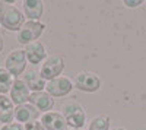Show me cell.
Segmentation results:
<instances>
[{"label":"cell","instance_id":"6da1fadb","mask_svg":"<svg viewBox=\"0 0 146 130\" xmlns=\"http://www.w3.org/2000/svg\"><path fill=\"white\" fill-rule=\"evenodd\" d=\"M25 22V16L21 12V9H18L13 3L0 0V25L5 29L18 32Z\"/></svg>","mask_w":146,"mask_h":130},{"label":"cell","instance_id":"7a4b0ae2","mask_svg":"<svg viewBox=\"0 0 146 130\" xmlns=\"http://www.w3.org/2000/svg\"><path fill=\"white\" fill-rule=\"evenodd\" d=\"M62 114L69 126V129H83L86 121V113L80 104L72 101L62 107Z\"/></svg>","mask_w":146,"mask_h":130},{"label":"cell","instance_id":"3957f363","mask_svg":"<svg viewBox=\"0 0 146 130\" xmlns=\"http://www.w3.org/2000/svg\"><path fill=\"white\" fill-rule=\"evenodd\" d=\"M44 31L45 25L41 21H27L18 31V42L22 45H28L34 41H38Z\"/></svg>","mask_w":146,"mask_h":130},{"label":"cell","instance_id":"277c9868","mask_svg":"<svg viewBox=\"0 0 146 130\" xmlns=\"http://www.w3.org/2000/svg\"><path fill=\"white\" fill-rule=\"evenodd\" d=\"M27 64H28V60H27V56H25L23 48L12 50L5 58V69L15 79H18L23 72H25Z\"/></svg>","mask_w":146,"mask_h":130},{"label":"cell","instance_id":"5b68a950","mask_svg":"<svg viewBox=\"0 0 146 130\" xmlns=\"http://www.w3.org/2000/svg\"><path fill=\"white\" fill-rule=\"evenodd\" d=\"M64 70V60L62 56L58 54H53V56H48L47 60L41 64L40 69V75L42 76L44 80L50 82L56 78H58L62 75V72Z\"/></svg>","mask_w":146,"mask_h":130},{"label":"cell","instance_id":"8992f818","mask_svg":"<svg viewBox=\"0 0 146 130\" xmlns=\"http://www.w3.org/2000/svg\"><path fill=\"white\" fill-rule=\"evenodd\" d=\"M102 85L100 76L94 72H79L73 79V86L82 92H96Z\"/></svg>","mask_w":146,"mask_h":130},{"label":"cell","instance_id":"52a82bcc","mask_svg":"<svg viewBox=\"0 0 146 130\" xmlns=\"http://www.w3.org/2000/svg\"><path fill=\"white\" fill-rule=\"evenodd\" d=\"M73 88H75L73 86V82L69 78L58 76V78H56L50 82H47L45 92L50 94L53 98H63V97L69 95Z\"/></svg>","mask_w":146,"mask_h":130},{"label":"cell","instance_id":"ba28073f","mask_svg":"<svg viewBox=\"0 0 146 130\" xmlns=\"http://www.w3.org/2000/svg\"><path fill=\"white\" fill-rule=\"evenodd\" d=\"M29 95H31V91L28 89V86L25 85V82L22 79H15L13 85H12L10 91H9V98L10 101L16 105H22V104H27L29 101Z\"/></svg>","mask_w":146,"mask_h":130},{"label":"cell","instance_id":"9c48e42d","mask_svg":"<svg viewBox=\"0 0 146 130\" xmlns=\"http://www.w3.org/2000/svg\"><path fill=\"white\" fill-rule=\"evenodd\" d=\"M25 56H27V60L31 64H40L42 62L47 60V50H45V45L38 40V41H34L28 45H25Z\"/></svg>","mask_w":146,"mask_h":130},{"label":"cell","instance_id":"30bf717a","mask_svg":"<svg viewBox=\"0 0 146 130\" xmlns=\"http://www.w3.org/2000/svg\"><path fill=\"white\" fill-rule=\"evenodd\" d=\"M40 121L45 127V130H69V126L64 120L62 113L57 111H48L41 115Z\"/></svg>","mask_w":146,"mask_h":130},{"label":"cell","instance_id":"8fae6325","mask_svg":"<svg viewBox=\"0 0 146 130\" xmlns=\"http://www.w3.org/2000/svg\"><path fill=\"white\" fill-rule=\"evenodd\" d=\"M28 102L32 104L38 111H42V114L51 111L53 107H54V98L50 95V94H47L45 91H41V92H31Z\"/></svg>","mask_w":146,"mask_h":130},{"label":"cell","instance_id":"7c38bea8","mask_svg":"<svg viewBox=\"0 0 146 130\" xmlns=\"http://www.w3.org/2000/svg\"><path fill=\"white\" fill-rule=\"evenodd\" d=\"M38 117H40V111L29 102L15 107V120L21 124H27L29 121L38 120Z\"/></svg>","mask_w":146,"mask_h":130},{"label":"cell","instance_id":"4fadbf2b","mask_svg":"<svg viewBox=\"0 0 146 130\" xmlns=\"http://www.w3.org/2000/svg\"><path fill=\"white\" fill-rule=\"evenodd\" d=\"M22 13L28 21H40L44 15V3L41 0H23Z\"/></svg>","mask_w":146,"mask_h":130},{"label":"cell","instance_id":"5bb4252c","mask_svg":"<svg viewBox=\"0 0 146 130\" xmlns=\"http://www.w3.org/2000/svg\"><path fill=\"white\" fill-rule=\"evenodd\" d=\"M22 80L25 82V85L31 92H41L47 86V80L42 79V76L40 75V70H28L23 75Z\"/></svg>","mask_w":146,"mask_h":130},{"label":"cell","instance_id":"9a60e30c","mask_svg":"<svg viewBox=\"0 0 146 130\" xmlns=\"http://www.w3.org/2000/svg\"><path fill=\"white\" fill-rule=\"evenodd\" d=\"M15 120V104L9 97L0 95V123L9 124Z\"/></svg>","mask_w":146,"mask_h":130},{"label":"cell","instance_id":"2e32d148","mask_svg":"<svg viewBox=\"0 0 146 130\" xmlns=\"http://www.w3.org/2000/svg\"><path fill=\"white\" fill-rule=\"evenodd\" d=\"M13 82H15V78L12 76L5 67H0V95L9 94Z\"/></svg>","mask_w":146,"mask_h":130},{"label":"cell","instance_id":"e0dca14e","mask_svg":"<svg viewBox=\"0 0 146 130\" xmlns=\"http://www.w3.org/2000/svg\"><path fill=\"white\" fill-rule=\"evenodd\" d=\"M110 119L107 115H95L91 120L88 130H110Z\"/></svg>","mask_w":146,"mask_h":130},{"label":"cell","instance_id":"ac0fdd59","mask_svg":"<svg viewBox=\"0 0 146 130\" xmlns=\"http://www.w3.org/2000/svg\"><path fill=\"white\" fill-rule=\"evenodd\" d=\"M23 127H25V130H45L42 123L38 121V120H34V121H29L27 124H23Z\"/></svg>","mask_w":146,"mask_h":130},{"label":"cell","instance_id":"d6986e66","mask_svg":"<svg viewBox=\"0 0 146 130\" xmlns=\"http://www.w3.org/2000/svg\"><path fill=\"white\" fill-rule=\"evenodd\" d=\"M0 130H25V127H23V124H21L18 121H13L9 124H3L0 127Z\"/></svg>","mask_w":146,"mask_h":130},{"label":"cell","instance_id":"ffe728a7","mask_svg":"<svg viewBox=\"0 0 146 130\" xmlns=\"http://www.w3.org/2000/svg\"><path fill=\"white\" fill-rule=\"evenodd\" d=\"M142 3H143L142 0H124V2H123V5H124L126 7H130V9H133V7H139Z\"/></svg>","mask_w":146,"mask_h":130},{"label":"cell","instance_id":"44dd1931","mask_svg":"<svg viewBox=\"0 0 146 130\" xmlns=\"http://www.w3.org/2000/svg\"><path fill=\"white\" fill-rule=\"evenodd\" d=\"M3 47H5V41H3V37L0 35V53L3 51Z\"/></svg>","mask_w":146,"mask_h":130},{"label":"cell","instance_id":"7402d4cb","mask_svg":"<svg viewBox=\"0 0 146 130\" xmlns=\"http://www.w3.org/2000/svg\"><path fill=\"white\" fill-rule=\"evenodd\" d=\"M110 130H126L124 127H113V129H110Z\"/></svg>","mask_w":146,"mask_h":130},{"label":"cell","instance_id":"603a6c76","mask_svg":"<svg viewBox=\"0 0 146 130\" xmlns=\"http://www.w3.org/2000/svg\"><path fill=\"white\" fill-rule=\"evenodd\" d=\"M69 130H83V129H69Z\"/></svg>","mask_w":146,"mask_h":130}]
</instances>
